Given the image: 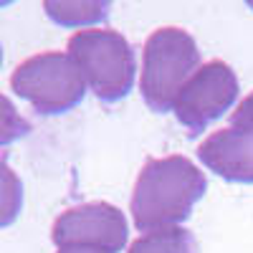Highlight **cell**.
I'll return each instance as SVG.
<instances>
[{"mask_svg": "<svg viewBox=\"0 0 253 253\" xmlns=\"http://www.w3.org/2000/svg\"><path fill=\"white\" fill-rule=\"evenodd\" d=\"M205 175L182 155L147 160L132 193V218L137 230L152 233L187 220L193 205L205 195Z\"/></svg>", "mask_w": 253, "mask_h": 253, "instance_id": "obj_1", "label": "cell"}, {"mask_svg": "<svg viewBox=\"0 0 253 253\" xmlns=\"http://www.w3.org/2000/svg\"><path fill=\"white\" fill-rule=\"evenodd\" d=\"M200 69L195 38L182 28H157L142 51L139 91L152 112H170L187 79Z\"/></svg>", "mask_w": 253, "mask_h": 253, "instance_id": "obj_2", "label": "cell"}, {"mask_svg": "<svg viewBox=\"0 0 253 253\" xmlns=\"http://www.w3.org/2000/svg\"><path fill=\"white\" fill-rule=\"evenodd\" d=\"M69 56L101 101L112 104L132 91L137 61L129 41L122 33L109 28L76 31L69 38Z\"/></svg>", "mask_w": 253, "mask_h": 253, "instance_id": "obj_3", "label": "cell"}, {"mask_svg": "<svg viewBox=\"0 0 253 253\" xmlns=\"http://www.w3.org/2000/svg\"><path fill=\"white\" fill-rule=\"evenodd\" d=\"M10 89L38 114H63L84 99L86 81L69 53L43 51L18 63Z\"/></svg>", "mask_w": 253, "mask_h": 253, "instance_id": "obj_4", "label": "cell"}, {"mask_svg": "<svg viewBox=\"0 0 253 253\" xmlns=\"http://www.w3.org/2000/svg\"><path fill=\"white\" fill-rule=\"evenodd\" d=\"M238 76L225 61L213 58L187 79L175 99V117L190 134H200L210 122L223 117L238 99Z\"/></svg>", "mask_w": 253, "mask_h": 253, "instance_id": "obj_5", "label": "cell"}, {"mask_svg": "<svg viewBox=\"0 0 253 253\" xmlns=\"http://www.w3.org/2000/svg\"><path fill=\"white\" fill-rule=\"evenodd\" d=\"M129 238L126 215L112 203H84L74 205L53 220L51 241L58 248L66 246H86L107 253H119Z\"/></svg>", "mask_w": 253, "mask_h": 253, "instance_id": "obj_6", "label": "cell"}, {"mask_svg": "<svg viewBox=\"0 0 253 253\" xmlns=\"http://www.w3.org/2000/svg\"><path fill=\"white\" fill-rule=\"evenodd\" d=\"M198 160L230 182H253V129L225 126L198 147Z\"/></svg>", "mask_w": 253, "mask_h": 253, "instance_id": "obj_7", "label": "cell"}, {"mask_svg": "<svg viewBox=\"0 0 253 253\" xmlns=\"http://www.w3.org/2000/svg\"><path fill=\"white\" fill-rule=\"evenodd\" d=\"M126 253H200L195 236L187 228H162L132 241Z\"/></svg>", "mask_w": 253, "mask_h": 253, "instance_id": "obj_8", "label": "cell"}, {"mask_svg": "<svg viewBox=\"0 0 253 253\" xmlns=\"http://www.w3.org/2000/svg\"><path fill=\"white\" fill-rule=\"evenodd\" d=\"M43 10L58 26H86L107 18L109 3H43Z\"/></svg>", "mask_w": 253, "mask_h": 253, "instance_id": "obj_9", "label": "cell"}, {"mask_svg": "<svg viewBox=\"0 0 253 253\" xmlns=\"http://www.w3.org/2000/svg\"><path fill=\"white\" fill-rule=\"evenodd\" d=\"M23 208V182L0 157V228L15 223Z\"/></svg>", "mask_w": 253, "mask_h": 253, "instance_id": "obj_10", "label": "cell"}, {"mask_svg": "<svg viewBox=\"0 0 253 253\" xmlns=\"http://www.w3.org/2000/svg\"><path fill=\"white\" fill-rule=\"evenodd\" d=\"M28 132H31V124L18 114V109L5 94H0V147L26 137Z\"/></svg>", "mask_w": 253, "mask_h": 253, "instance_id": "obj_11", "label": "cell"}, {"mask_svg": "<svg viewBox=\"0 0 253 253\" xmlns=\"http://www.w3.org/2000/svg\"><path fill=\"white\" fill-rule=\"evenodd\" d=\"M230 126H233V129H253V91L238 104L236 112L230 114Z\"/></svg>", "mask_w": 253, "mask_h": 253, "instance_id": "obj_12", "label": "cell"}, {"mask_svg": "<svg viewBox=\"0 0 253 253\" xmlns=\"http://www.w3.org/2000/svg\"><path fill=\"white\" fill-rule=\"evenodd\" d=\"M56 253H107V251H99V248H86V246H66V248H58Z\"/></svg>", "mask_w": 253, "mask_h": 253, "instance_id": "obj_13", "label": "cell"}, {"mask_svg": "<svg viewBox=\"0 0 253 253\" xmlns=\"http://www.w3.org/2000/svg\"><path fill=\"white\" fill-rule=\"evenodd\" d=\"M0 63H3V48H0Z\"/></svg>", "mask_w": 253, "mask_h": 253, "instance_id": "obj_14", "label": "cell"}]
</instances>
